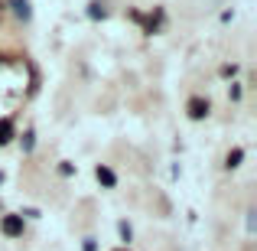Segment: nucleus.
I'll use <instances>...</instances> for the list:
<instances>
[{"mask_svg": "<svg viewBox=\"0 0 257 251\" xmlns=\"http://www.w3.org/2000/svg\"><path fill=\"white\" fill-rule=\"evenodd\" d=\"M4 232L7 235H23V219H20V215H7L4 219Z\"/></svg>", "mask_w": 257, "mask_h": 251, "instance_id": "1", "label": "nucleus"}, {"mask_svg": "<svg viewBox=\"0 0 257 251\" xmlns=\"http://www.w3.org/2000/svg\"><path fill=\"white\" fill-rule=\"evenodd\" d=\"M205 111H208V101H202V98H192V101H189V114H192V118H202Z\"/></svg>", "mask_w": 257, "mask_h": 251, "instance_id": "2", "label": "nucleus"}, {"mask_svg": "<svg viewBox=\"0 0 257 251\" xmlns=\"http://www.w3.org/2000/svg\"><path fill=\"white\" fill-rule=\"evenodd\" d=\"M10 4H13V13H17V17H30V4H26V0H10Z\"/></svg>", "mask_w": 257, "mask_h": 251, "instance_id": "3", "label": "nucleus"}, {"mask_svg": "<svg viewBox=\"0 0 257 251\" xmlns=\"http://www.w3.org/2000/svg\"><path fill=\"white\" fill-rule=\"evenodd\" d=\"M10 134H13V124H10V121H0V144L10 140Z\"/></svg>", "mask_w": 257, "mask_h": 251, "instance_id": "4", "label": "nucleus"}, {"mask_svg": "<svg viewBox=\"0 0 257 251\" xmlns=\"http://www.w3.org/2000/svg\"><path fill=\"white\" fill-rule=\"evenodd\" d=\"M98 176H101L104 183H114V173H111V170H98Z\"/></svg>", "mask_w": 257, "mask_h": 251, "instance_id": "5", "label": "nucleus"}, {"mask_svg": "<svg viewBox=\"0 0 257 251\" xmlns=\"http://www.w3.org/2000/svg\"><path fill=\"white\" fill-rule=\"evenodd\" d=\"M238 160H241V150H234L231 157H228V166H238Z\"/></svg>", "mask_w": 257, "mask_h": 251, "instance_id": "6", "label": "nucleus"}]
</instances>
